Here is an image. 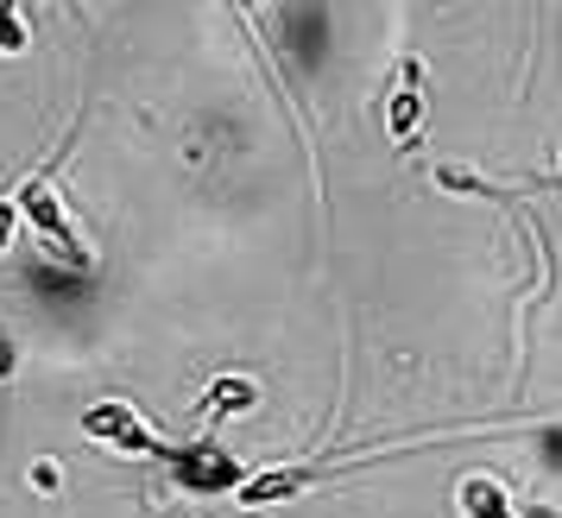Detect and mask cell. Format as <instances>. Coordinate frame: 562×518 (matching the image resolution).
Returning a JSON list of instances; mask_svg holds the SVG:
<instances>
[{
	"instance_id": "obj_8",
	"label": "cell",
	"mask_w": 562,
	"mask_h": 518,
	"mask_svg": "<svg viewBox=\"0 0 562 518\" xmlns=\"http://www.w3.org/2000/svg\"><path fill=\"white\" fill-rule=\"evenodd\" d=\"M13 234H20V209H13V196H0V254L13 247Z\"/></svg>"
},
{
	"instance_id": "obj_1",
	"label": "cell",
	"mask_w": 562,
	"mask_h": 518,
	"mask_svg": "<svg viewBox=\"0 0 562 518\" xmlns=\"http://www.w3.org/2000/svg\"><path fill=\"white\" fill-rule=\"evenodd\" d=\"M70 139H77V133H70ZM70 139L57 146L52 165H38L32 178H20V190H13V209H20V222H32V228H38V240L52 247V259H64V266L89 272V266H95V254H89L82 228L70 222V209H64V196H57V165L70 158Z\"/></svg>"
},
{
	"instance_id": "obj_2",
	"label": "cell",
	"mask_w": 562,
	"mask_h": 518,
	"mask_svg": "<svg viewBox=\"0 0 562 518\" xmlns=\"http://www.w3.org/2000/svg\"><path fill=\"white\" fill-rule=\"evenodd\" d=\"M77 430L89 442H102V449H121V455H153V462H165V455H171V442L158 437V430L133 412L127 398H95V405L77 417Z\"/></svg>"
},
{
	"instance_id": "obj_10",
	"label": "cell",
	"mask_w": 562,
	"mask_h": 518,
	"mask_svg": "<svg viewBox=\"0 0 562 518\" xmlns=\"http://www.w3.org/2000/svg\"><path fill=\"white\" fill-rule=\"evenodd\" d=\"M228 7H240V13H254V7H266V0H228Z\"/></svg>"
},
{
	"instance_id": "obj_3",
	"label": "cell",
	"mask_w": 562,
	"mask_h": 518,
	"mask_svg": "<svg viewBox=\"0 0 562 518\" xmlns=\"http://www.w3.org/2000/svg\"><path fill=\"white\" fill-rule=\"evenodd\" d=\"M165 462H171V481L183 493H203V499H222V493H234L247 481V468L234 462V449H222V442H183Z\"/></svg>"
},
{
	"instance_id": "obj_7",
	"label": "cell",
	"mask_w": 562,
	"mask_h": 518,
	"mask_svg": "<svg viewBox=\"0 0 562 518\" xmlns=\"http://www.w3.org/2000/svg\"><path fill=\"white\" fill-rule=\"evenodd\" d=\"M26 45H32V32H26L20 0H0V57H20Z\"/></svg>"
},
{
	"instance_id": "obj_4",
	"label": "cell",
	"mask_w": 562,
	"mask_h": 518,
	"mask_svg": "<svg viewBox=\"0 0 562 518\" xmlns=\"http://www.w3.org/2000/svg\"><path fill=\"white\" fill-rule=\"evenodd\" d=\"M424 89H430V82H424V64H417V57H398L392 89H385V133H392L398 153H411L417 133H424V114H430V95H424Z\"/></svg>"
},
{
	"instance_id": "obj_9",
	"label": "cell",
	"mask_w": 562,
	"mask_h": 518,
	"mask_svg": "<svg viewBox=\"0 0 562 518\" xmlns=\"http://www.w3.org/2000/svg\"><path fill=\"white\" fill-rule=\"evenodd\" d=\"M13 367H20V354H13V341L0 336V380H7V373H13Z\"/></svg>"
},
{
	"instance_id": "obj_5",
	"label": "cell",
	"mask_w": 562,
	"mask_h": 518,
	"mask_svg": "<svg viewBox=\"0 0 562 518\" xmlns=\"http://www.w3.org/2000/svg\"><path fill=\"white\" fill-rule=\"evenodd\" d=\"M456 513H461V518H531L518 499H512L506 481H493V474H461Z\"/></svg>"
},
{
	"instance_id": "obj_6",
	"label": "cell",
	"mask_w": 562,
	"mask_h": 518,
	"mask_svg": "<svg viewBox=\"0 0 562 518\" xmlns=\"http://www.w3.org/2000/svg\"><path fill=\"white\" fill-rule=\"evenodd\" d=\"M254 405H259V392L247 380H215L203 398V412H215V417H240V412H254Z\"/></svg>"
}]
</instances>
